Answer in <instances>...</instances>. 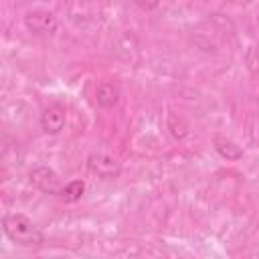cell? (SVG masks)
Instances as JSON below:
<instances>
[{"label":"cell","instance_id":"obj_1","mask_svg":"<svg viewBox=\"0 0 259 259\" xmlns=\"http://www.w3.org/2000/svg\"><path fill=\"white\" fill-rule=\"evenodd\" d=\"M2 229H4V235L18 247L34 249V247H40L45 243V235H42L40 227L30 217H26L24 212L4 214Z\"/></svg>","mask_w":259,"mask_h":259},{"label":"cell","instance_id":"obj_2","mask_svg":"<svg viewBox=\"0 0 259 259\" xmlns=\"http://www.w3.org/2000/svg\"><path fill=\"white\" fill-rule=\"evenodd\" d=\"M24 26L32 32V34H55L57 26H59V20L57 16L51 12V10H45V8H32L24 14Z\"/></svg>","mask_w":259,"mask_h":259},{"label":"cell","instance_id":"obj_3","mask_svg":"<svg viewBox=\"0 0 259 259\" xmlns=\"http://www.w3.org/2000/svg\"><path fill=\"white\" fill-rule=\"evenodd\" d=\"M87 168L89 172L97 174L99 178H105V180H113L121 174V164L117 158L105 154V152H91L87 156Z\"/></svg>","mask_w":259,"mask_h":259},{"label":"cell","instance_id":"obj_4","mask_svg":"<svg viewBox=\"0 0 259 259\" xmlns=\"http://www.w3.org/2000/svg\"><path fill=\"white\" fill-rule=\"evenodd\" d=\"M28 180L30 184L45 192V194H59L61 192V180H59V174L51 168V166H36L28 172Z\"/></svg>","mask_w":259,"mask_h":259},{"label":"cell","instance_id":"obj_5","mask_svg":"<svg viewBox=\"0 0 259 259\" xmlns=\"http://www.w3.org/2000/svg\"><path fill=\"white\" fill-rule=\"evenodd\" d=\"M65 121H67V111L63 105L59 103H53L49 105L42 113H40V130L49 136H57L61 134V130L65 127Z\"/></svg>","mask_w":259,"mask_h":259},{"label":"cell","instance_id":"obj_6","mask_svg":"<svg viewBox=\"0 0 259 259\" xmlns=\"http://www.w3.org/2000/svg\"><path fill=\"white\" fill-rule=\"evenodd\" d=\"M95 101H97V105L103 107V109L113 107V105L119 101V87H117L115 83H111V81L99 83L97 89H95Z\"/></svg>","mask_w":259,"mask_h":259},{"label":"cell","instance_id":"obj_7","mask_svg":"<svg viewBox=\"0 0 259 259\" xmlns=\"http://www.w3.org/2000/svg\"><path fill=\"white\" fill-rule=\"evenodd\" d=\"M212 146H214L217 154L223 156L225 160H241L243 158V148L225 136H214Z\"/></svg>","mask_w":259,"mask_h":259},{"label":"cell","instance_id":"obj_8","mask_svg":"<svg viewBox=\"0 0 259 259\" xmlns=\"http://www.w3.org/2000/svg\"><path fill=\"white\" fill-rule=\"evenodd\" d=\"M83 192H85V182L83 180H71L61 188L59 198L65 202H77L83 196Z\"/></svg>","mask_w":259,"mask_h":259},{"label":"cell","instance_id":"obj_9","mask_svg":"<svg viewBox=\"0 0 259 259\" xmlns=\"http://www.w3.org/2000/svg\"><path fill=\"white\" fill-rule=\"evenodd\" d=\"M168 130H170V134H172L174 140H184L186 134H188V125H186L184 119L178 117L176 113H170V115H168Z\"/></svg>","mask_w":259,"mask_h":259},{"label":"cell","instance_id":"obj_10","mask_svg":"<svg viewBox=\"0 0 259 259\" xmlns=\"http://www.w3.org/2000/svg\"><path fill=\"white\" fill-rule=\"evenodd\" d=\"M136 6H140L142 10H154V8H158V4H160V0H132Z\"/></svg>","mask_w":259,"mask_h":259}]
</instances>
